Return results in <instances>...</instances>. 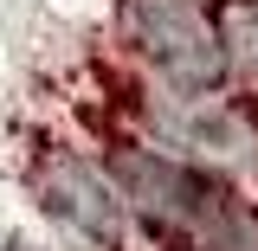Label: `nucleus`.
<instances>
[{"mask_svg":"<svg viewBox=\"0 0 258 251\" xmlns=\"http://www.w3.org/2000/svg\"><path fill=\"white\" fill-rule=\"evenodd\" d=\"M103 174L116 181L129 213L168 238V251H258V206L239 200L213 168L174 161L149 142H110Z\"/></svg>","mask_w":258,"mask_h":251,"instance_id":"f257e3e1","label":"nucleus"},{"mask_svg":"<svg viewBox=\"0 0 258 251\" xmlns=\"http://www.w3.org/2000/svg\"><path fill=\"white\" fill-rule=\"evenodd\" d=\"M123 39L142 64V77L168 97H213L226 84L220 20L200 0H129Z\"/></svg>","mask_w":258,"mask_h":251,"instance_id":"f03ea898","label":"nucleus"},{"mask_svg":"<svg viewBox=\"0 0 258 251\" xmlns=\"http://www.w3.org/2000/svg\"><path fill=\"white\" fill-rule=\"evenodd\" d=\"M136 129L149 135V148L174 161H194V168H239V161L258 155V129L239 116V110H220L213 97H168V91H149L142 110H136Z\"/></svg>","mask_w":258,"mask_h":251,"instance_id":"7ed1b4c3","label":"nucleus"},{"mask_svg":"<svg viewBox=\"0 0 258 251\" xmlns=\"http://www.w3.org/2000/svg\"><path fill=\"white\" fill-rule=\"evenodd\" d=\"M32 200H39L64 232H78L84 245L110 251V245H123V232H129L123 193L103 174V161H91V155H71V148L39 155V168H32Z\"/></svg>","mask_w":258,"mask_h":251,"instance_id":"20e7f679","label":"nucleus"},{"mask_svg":"<svg viewBox=\"0 0 258 251\" xmlns=\"http://www.w3.org/2000/svg\"><path fill=\"white\" fill-rule=\"evenodd\" d=\"M220 52H226V77L258 84V0H239L220 13Z\"/></svg>","mask_w":258,"mask_h":251,"instance_id":"39448f33","label":"nucleus"}]
</instances>
